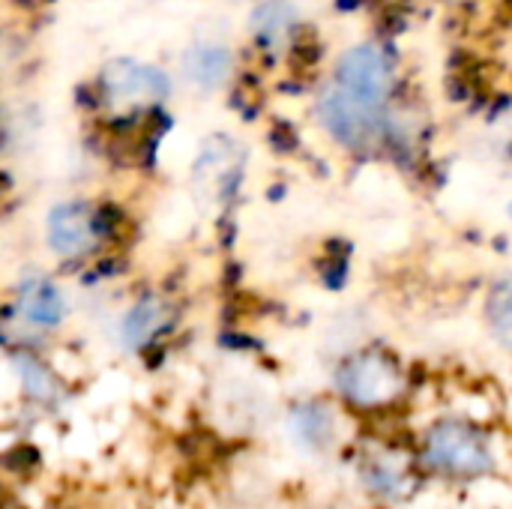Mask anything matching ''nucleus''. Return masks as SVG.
<instances>
[{"instance_id": "1", "label": "nucleus", "mask_w": 512, "mask_h": 509, "mask_svg": "<svg viewBox=\"0 0 512 509\" xmlns=\"http://www.w3.org/2000/svg\"><path fill=\"white\" fill-rule=\"evenodd\" d=\"M426 456L435 468L456 477H480L492 471V450L486 438L459 420H444L429 432Z\"/></svg>"}, {"instance_id": "2", "label": "nucleus", "mask_w": 512, "mask_h": 509, "mask_svg": "<svg viewBox=\"0 0 512 509\" xmlns=\"http://www.w3.org/2000/svg\"><path fill=\"white\" fill-rule=\"evenodd\" d=\"M336 384H339L342 396L360 408L387 405L405 387L399 366L387 354H378V351H363V354L345 360L336 375Z\"/></svg>"}, {"instance_id": "3", "label": "nucleus", "mask_w": 512, "mask_h": 509, "mask_svg": "<svg viewBox=\"0 0 512 509\" xmlns=\"http://www.w3.org/2000/svg\"><path fill=\"white\" fill-rule=\"evenodd\" d=\"M102 96L120 114L144 111L168 96V78L150 63L111 60L102 69Z\"/></svg>"}, {"instance_id": "4", "label": "nucleus", "mask_w": 512, "mask_h": 509, "mask_svg": "<svg viewBox=\"0 0 512 509\" xmlns=\"http://www.w3.org/2000/svg\"><path fill=\"white\" fill-rule=\"evenodd\" d=\"M336 78L345 90L360 96L369 105H381L393 87V63L378 45H357L342 54Z\"/></svg>"}, {"instance_id": "5", "label": "nucleus", "mask_w": 512, "mask_h": 509, "mask_svg": "<svg viewBox=\"0 0 512 509\" xmlns=\"http://www.w3.org/2000/svg\"><path fill=\"white\" fill-rule=\"evenodd\" d=\"M318 117L327 126V132L342 144H363L375 126V105L363 102L360 96H354L339 84L321 93Z\"/></svg>"}, {"instance_id": "6", "label": "nucleus", "mask_w": 512, "mask_h": 509, "mask_svg": "<svg viewBox=\"0 0 512 509\" xmlns=\"http://www.w3.org/2000/svg\"><path fill=\"white\" fill-rule=\"evenodd\" d=\"M45 234H48V246L63 255V258H78L87 255L96 243H99V219L96 213L81 204V201H69V204H57L48 213L45 222Z\"/></svg>"}, {"instance_id": "7", "label": "nucleus", "mask_w": 512, "mask_h": 509, "mask_svg": "<svg viewBox=\"0 0 512 509\" xmlns=\"http://www.w3.org/2000/svg\"><path fill=\"white\" fill-rule=\"evenodd\" d=\"M15 306H18V315L36 327H54L60 324L63 318V297L60 291L42 279V276H30L24 279V285L18 288V297H15Z\"/></svg>"}, {"instance_id": "8", "label": "nucleus", "mask_w": 512, "mask_h": 509, "mask_svg": "<svg viewBox=\"0 0 512 509\" xmlns=\"http://www.w3.org/2000/svg\"><path fill=\"white\" fill-rule=\"evenodd\" d=\"M183 69L198 87H219L231 72V51L216 42H198L186 51Z\"/></svg>"}, {"instance_id": "9", "label": "nucleus", "mask_w": 512, "mask_h": 509, "mask_svg": "<svg viewBox=\"0 0 512 509\" xmlns=\"http://www.w3.org/2000/svg\"><path fill=\"white\" fill-rule=\"evenodd\" d=\"M165 327V309L159 300H141L123 321V336L129 345H144Z\"/></svg>"}, {"instance_id": "10", "label": "nucleus", "mask_w": 512, "mask_h": 509, "mask_svg": "<svg viewBox=\"0 0 512 509\" xmlns=\"http://www.w3.org/2000/svg\"><path fill=\"white\" fill-rule=\"evenodd\" d=\"M489 327L501 345L512 348V282H504L489 297Z\"/></svg>"}, {"instance_id": "11", "label": "nucleus", "mask_w": 512, "mask_h": 509, "mask_svg": "<svg viewBox=\"0 0 512 509\" xmlns=\"http://www.w3.org/2000/svg\"><path fill=\"white\" fill-rule=\"evenodd\" d=\"M294 429L306 444L324 447L327 438H330V417L321 408H300L297 417H294Z\"/></svg>"}, {"instance_id": "12", "label": "nucleus", "mask_w": 512, "mask_h": 509, "mask_svg": "<svg viewBox=\"0 0 512 509\" xmlns=\"http://www.w3.org/2000/svg\"><path fill=\"white\" fill-rule=\"evenodd\" d=\"M18 372H21V384L30 396L36 399H48L54 393V384H51V375L45 366H39L33 357H18Z\"/></svg>"}]
</instances>
